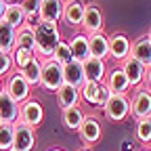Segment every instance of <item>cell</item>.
<instances>
[{
  "mask_svg": "<svg viewBox=\"0 0 151 151\" xmlns=\"http://www.w3.org/2000/svg\"><path fill=\"white\" fill-rule=\"evenodd\" d=\"M50 59H52V61H57L59 65H67V63H71V61H73V57H71V50H69V42L59 40V44L55 46Z\"/></svg>",
  "mask_w": 151,
  "mask_h": 151,
  "instance_id": "obj_30",
  "label": "cell"
},
{
  "mask_svg": "<svg viewBox=\"0 0 151 151\" xmlns=\"http://www.w3.org/2000/svg\"><path fill=\"white\" fill-rule=\"evenodd\" d=\"M130 57H134L139 63H143L145 67H151V42L147 34L145 36H139L130 46Z\"/></svg>",
  "mask_w": 151,
  "mask_h": 151,
  "instance_id": "obj_18",
  "label": "cell"
},
{
  "mask_svg": "<svg viewBox=\"0 0 151 151\" xmlns=\"http://www.w3.org/2000/svg\"><path fill=\"white\" fill-rule=\"evenodd\" d=\"M4 92V78H0V94Z\"/></svg>",
  "mask_w": 151,
  "mask_h": 151,
  "instance_id": "obj_37",
  "label": "cell"
},
{
  "mask_svg": "<svg viewBox=\"0 0 151 151\" xmlns=\"http://www.w3.org/2000/svg\"><path fill=\"white\" fill-rule=\"evenodd\" d=\"M15 42H17V29L11 27L6 21H0V50L13 52Z\"/></svg>",
  "mask_w": 151,
  "mask_h": 151,
  "instance_id": "obj_26",
  "label": "cell"
},
{
  "mask_svg": "<svg viewBox=\"0 0 151 151\" xmlns=\"http://www.w3.org/2000/svg\"><path fill=\"white\" fill-rule=\"evenodd\" d=\"M103 25H105V19H103L101 6L97 2H86V11H84V19H82L80 32L86 34V36H92V34L103 32Z\"/></svg>",
  "mask_w": 151,
  "mask_h": 151,
  "instance_id": "obj_7",
  "label": "cell"
},
{
  "mask_svg": "<svg viewBox=\"0 0 151 151\" xmlns=\"http://www.w3.org/2000/svg\"><path fill=\"white\" fill-rule=\"evenodd\" d=\"M11 59H13V69H23L29 61H34L36 59V55H34V50H29V48H21V46H15L13 48V52H11Z\"/></svg>",
  "mask_w": 151,
  "mask_h": 151,
  "instance_id": "obj_29",
  "label": "cell"
},
{
  "mask_svg": "<svg viewBox=\"0 0 151 151\" xmlns=\"http://www.w3.org/2000/svg\"><path fill=\"white\" fill-rule=\"evenodd\" d=\"M19 122H23L29 128H38L44 122V107L36 99H27L25 103L19 105Z\"/></svg>",
  "mask_w": 151,
  "mask_h": 151,
  "instance_id": "obj_8",
  "label": "cell"
},
{
  "mask_svg": "<svg viewBox=\"0 0 151 151\" xmlns=\"http://www.w3.org/2000/svg\"><path fill=\"white\" fill-rule=\"evenodd\" d=\"M63 82H65V84H69V86H76V88H82V84L86 82V78H84V69H82V63L71 61V63L63 65Z\"/></svg>",
  "mask_w": 151,
  "mask_h": 151,
  "instance_id": "obj_23",
  "label": "cell"
},
{
  "mask_svg": "<svg viewBox=\"0 0 151 151\" xmlns=\"http://www.w3.org/2000/svg\"><path fill=\"white\" fill-rule=\"evenodd\" d=\"M78 134H80V141L84 143V147H94L101 139H103V126L101 122L94 118V116H86L82 128L78 130Z\"/></svg>",
  "mask_w": 151,
  "mask_h": 151,
  "instance_id": "obj_11",
  "label": "cell"
},
{
  "mask_svg": "<svg viewBox=\"0 0 151 151\" xmlns=\"http://www.w3.org/2000/svg\"><path fill=\"white\" fill-rule=\"evenodd\" d=\"M11 71H13V59H11V52L0 50V78H6Z\"/></svg>",
  "mask_w": 151,
  "mask_h": 151,
  "instance_id": "obj_32",
  "label": "cell"
},
{
  "mask_svg": "<svg viewBox=\"0 0 151 151\" xmlns=\"http://www.w3.org/2000/svg\"><path fill=\"white\" fill-rule=\"evenodd\" d=\"M57 97V105H59L61 109H67V107H78L80 105V88L76 86H69V84H63L59 90L55 92Z\"/></svg>",
  "mask_w": 151,
  "mask_h": 151,
  "instance_id": "obj_19",
  "label": "cell"
},
{
  "mask_svg": "<svg viewBox=\"0 0 151 151\" xmlns=\"http://www.w3.org/2000/svg\"><path fill=\"white\" fill-rule=\"evenodd\" d=\"M134 143L141 147H151V118L134 122Z\"/></svg>",
  "mask_w": 151,
  "mask_h": 151,
  "instance_id": "obj_24",
  "label": "cell"
},
{
  "mask_svg": "<svg viewBox=\"0 0 151 151\" xmlns=\"http://www.w3.org/2000/svg\"><path fill=\"white\" fill-rule=\"evenodd\" d=\"M0 126H2V122H0Z\"/></svg>",
  "mask_w": 151,
  "mask_h": 151,
  "instance_id": "obj_42",
  "label": "cell"
},
{
  "mask_svg": "<svg viewBox=\"0 0 151 151\" xmlns=\"http://www.w3.org/2000/svg\"><path fill=\"white\" fill-rule=\"evenodd\" d=\"M82 69H84V78H86V82L105 84V78H107V61H105V59L88 57V59L82 61Z\"/></svg>",
  "mask_w": 151,
  "mask_h": 151,
  "instance_id": "obj_13",
  "label": "cell"
},
{
  "mask_svg": "<svg viewBox=\"0 0 151 151\" xmlns=\"http://www.w3.org/2000/svg\"><path fill=\"white\" fill-rule=\"evenodd\" d=\"M63 84V65H59L52 59H44L40 73V88L46 92H57Z\"/></svg>",
  "mask_w": 151,
  "mask_h": 151,
  "instance_id": "obj_2",
  "label": "cell"
},
{
  "mask_svg": "<svg viewBox=\"0 0 151 151\" xmlns=\"http://www.w3.org/2000/svg\"><path fill=\"white\" fill-rule=\"evenodd\" d=\"M36 149V128L25 126L23 122H15V141L13 151H34Z\"/></svg>",
  "mask_w": 151,
  "mask_h": 151,
  "instance_id": "obj_10",
  "label": "cell"
},
{
  "mask_svg": "<svg viewBox=\"0 0 151 151\" xmlns=\"http://www.w3.org/2000/svg\"><path fill=\"white\" fill-rule=\"evenodd\" d=\"M48 151H65V149H61V147H52V149H48Z\"/></svg>",
  "mask_w": 151,
  "mask_h": 151,
  "instance_id": "obj_38",
  "label": "cell"
},
{
  "mask_svg": "<svg viewBox=\"0 0 151 151\" xmlns=\"http://www.w3.org/2000/svg\"><path fill=\"white\" fill-rule=\"evenodd\" d=\"M145 88L151 90V67H147V73H145Z\"/></svg>",
  "mask_w": 151,
  "mask_h": 151,
  "instance_id": "obj_34",
  "label": "cell"
},
{
  "mask_svg": "<svg viewBox=\"0 0 151 151\" xmlns=\"http://www.w3.org/2000/svg\"><path fill=\"white\" fill-rule=\"evenodd\" d=\"M147 38H149V42H151V29H149V32H147Z\"/></svg>",
  "mask_w": 151,
  "mask_h": 151,
  "instance_id": "obj_39",
  "label": "cell"
},
{
  "mask_svg": "<svg viewBox=\"0 0 151 151\" xmlns=\"http://www.w3.org/2000/svg\"><path fill=\"white\" fill-rule=\"evenodd\" d=\"M61 40V32H59V23H46L42 21L36 27V46H34V55L40 61L50 59L55 46Z\"/></svg>",
  "mask_w": 151,
  "mask_h": 151,
  "instance_id": "obj_1",
  "label": "cell"
},
{
  "mask_svg": "<svg viewBox=\"0 0 151 151\" xmlns=\"http://www.w3.org/2000/svg\"><path fill=\"white\" fill-rule=\"evenodd\" d=\"M78 151H90V149H86V147H84V149H78Z\"/></svg>",
  "mask_w": 151,
  "mask_h": 151,
  "instance_id": "obj_41",
  "label": "cell"
},
{
  "mask_svg": "<svg viewBox=\"0 0 151 151\" xmlns=\"http://www.w3.org/2000/svg\"><path fill=\"white\" fill-rule=\"evenodd\" d=\"M63 9H65L63 0H42L40 19L46 23H59V21H63Z\"/></svg>",
  "mask_w": 151,
  "mask_h": 151,
  "instance_id": "obj_16",
  "label": "cell"
},
{
  "mask_svg": "<svg viewBox=\"0 0 151 151\" xmlns=\"http://www.w3.org/2000/svg\"><path fill=\"white\" fill-rule=\"evenodd\" d=\"M63 2H65V0H63Z\"/></svg>",
  "mask_w": 151,
  "mask_h": 151,
  "instance_id": "obj_43",
  "label": "cell"
},
{
  "mask_svg": "<svg viewBox=\"0 0 151 151\" xmlns=\"http://www.w3.org/2000/svg\"><path fill=\"white\" fill-rule=\"evenodd\" d=\"M130 46H132V42H130V38H128L124 32L111 34V36H109V59L116 61V63L120 65L124 59H128V57H130Z\"/></svg>",
  "mask_w": 151,
  "mask_h": 151,
  "instance_id": "obj_9",
  "label": "cell"
},
{
  "mask_svg": "<svg viewBox=\"0 0 151 151\" xmlns=\"http://www.w3.org/2000/svg\"><path fill=\"white\" fill-rule=\"evenodd\" d=\"M120 67L124 69V73H126V78H128L132 90L145 86V73H147V67H145L143 63H139L134 57H128V59H124V61L120 63Z\"/></svg>",
  "mask_w": 151,
  "mask_h": 151,
  "instance_id": "obj_12",
  "label": "cell"
},
{
  "mask_svg": "<svg viewBox=\"0 0 151 151\" xmlns=\"http://www.w3.org/2000/svg\"><path fill=\"white\" fill-rule=\"evenodd\" d=\"M130 116L137 120H145V118H151V90L141 86V88H134L130 97Z\"/></svg>",
  "mask_w": 151,
  "mask_h": 151,
  "instance_id": "obj_6",
  "label": "cell"
},
{
  "mask_svg": "<svg viewBox=\"0 0 151 151\" xmlns=\"http://www.w3.org/2000/svg\"><path fill=\"white\" fill-rule=\"evenodd\" d=\"M4 2H6V4H21L23 0H4Z\"/></svg>",
  "mask_w": 151,
  "mask_h": 151,
  "instance_id": "obj_36",
  "label": "cell"
},
{
  "mask_svg": "<svg viewBox=\"0 0 151 151\" xmlns=\"http://www.w3.org/2000/svg\"><path fill=\"white\" fill-rule=\"evenodd\" d=\"M84 120H86V113L82 111L80 105H78V107L61 109V122H63V126H65L67 130H71V132H78V130L82 128Z\"/></svg>",
  "mask_w": 151,
  "mask_h": 151,
  "instance_id": "obj_21",
  "label": "cell"
},
{
  "mask_svg": "<svg viewBox=\"0 0 151 151\" xmlns=\"http://www.w3.org/2000/svg\"><path fill=\"white\" fill-rule=\"evenodd\" d=\"M40 4H42V0H23L21 9L25 11V17L27 15H40Z\"/></svg>",
  "mask_w": 151,
  "mask_h": 151,
  "instance_id": "obj_33",
  "label": "cell"
},
{
  "mask_svg": "<svg viewBox=\"0 0 151 151\" xmlns=\"http://www.w3.org/2000/svg\"><path fill=\"white\" fill-rule=\"evenodd\" d=\"M88 46H90V57H97V59H109V36L99 32L88 36Z\"/></svg>",
  "mask_w": 151,
  "mask_h": 151,
  "instance_id": "obj_22",
  "label": "cell"
},
{
  "mask_svg": "<svg viewBox=\"0 0 151 151\" xmlns=\"http://www.w3.org/2000/svg\"><path fill=\"white\" fill-rule=\"evenodd\" d=\"M4 11H6V2L0 0V21H2V17H4Z\"/></svg>",
  "mask_w": 151,
  "mask_h": 151,
  "instance_id": "obj_35",
  "label": "cell"
},
{
  "mask_svg": "<svg viewBox=\"0 0 151 151\" xmlns=\"http://www.w3.org/2000/svg\"><path fill=\"white\" fill-rule=\"evenodd\" d=\"M141 151H151V147H143V149H141Z\"/></svg>",
  "mask_w": 151,
  "mask_h": 151,
  "instance_id": "obj_40",
  "label": "cell"
},
{
  "mask_svg": "<svg viewBox=\"0 0 151 151\" xmlns=\"http://www.w3.org/2000/svg\"><path fill=\"white\" fill-rule=\"evenodd\" d=\"M19 120V103L11 99L6 92L0 94V122L2 124H15Z\"/></svg>",
  "mask_w": 151,
  "mask_h": 151,
  "instance_id": "obj_20",
  "label": "cell"
},
{
  "mask_svg": "<svg viewBox=\"0 0 151 151\" xmlns=\"http://www.w3.org/2000/svg\"><path fill=\"white\" fill-rule=\"evenodd\" d=\"M86 2L84 0H65V9H63V21L71 27H80L82 19H84Z\"/></svg>",
  "mask_w": 151,
  "mask_h": 151,
  "instance_id": "obj_15",
  "label": "cell"
},
{
  "mask_svg": "<svg viewBox=\"0 0 151 151\" xmlns=\"http://www.w3.org/2000/svg\"><path fill=\"white\" fill-rule=\"evenodd\" d=\"M4 92L9 94L11 99H15L19 105L25 103L27 99H32L29 97V94H32V86L25 82V78L17 69H13L6 78H4Z\"/></svg>",
  "mask_w": 151,
  "mask_h": 151,
  "instance_id": "obj_4",
  "label": "cell"
},
{
  "mask_svg": "<svg viewBox=\"0 0 151 151\" xmlns=\"http://www.w3.org/2000/svg\"><path fill=\"white\" fill-rule=\"evenodd\" d=\"M15 46H21V48L34 50V46H36V27L23 23L21 27L17 29V42H15Z\"/></svg>",
  "mask_w": 151,
  "mask_h": 151,
  "instance_id": "obj_28",
  "label": "cell"
},
{
  "mask_svg": "<svg viewBox=\"0 0 151 151\" xmlns=\"http://www.w3.org/2000/svg\"><path fill=\"white\" fill-rule=\"evenodd\" d=\"M111 97V92L105 84H97V82H84L82 88H80V99L92 107H97V109H105L107 101Z\"/></svg>",
  "mask_w": 151,
  "mask_h": 151,
  "instance_id": "obj_5",
  "label": "cell"
},
{
  "mask_svg": "<svg viewBox=\"0 0 151 151\" xmlns=\"http://www.w3.org/2000/svg\"><path fill=\"white\" fill-rule=\"evenodd\" d=\"M103 116L111 124H120L126 118H130V97L128 94H111L103 109Z\"/></svg>",
  "mask_w": 151,
  "mask_h": 151,
  "instance_id": "obj_3",
  "label": "cell"
},
{
  "mask_svg": "<svg viewBox=\"0 0 151 151\" xmlns=\"http://www.w3.org/2000/svg\"><path fill=\"white\" fill-rule=\"evenodd\" d=\"M19 73L25 78V82L29 84V86H40V73H42V61L36 59L34 61H29L23 69H19Z\"/></svg>",
  "mask_w": 151,
  "mask_h": 151,
  "instance_id": "obj_25",
  "label": "cell"
},
{
  "mask_svg": "<svg viewBox=\"0 0 151 151\" xmlns=\"http://www.w3.org/2000/svg\"><path fill=\"white\" fill-rule=\"evenodd\" d=\"M105 86L109 88L111 94H128L132 88H130V82L126 78V73L120 65H116L113 69L107 71V78H105Z\"/></svg>",
  "mask_w": 151,
  "mask_h": 151,
  "instance_id": "obj_14",
  "label": "cell"
},
{
  "mask_svg": "<svg viewBox=\"0 0 151 151\" xmlns=\"http://www.w3.org/2000/svg\"><path fill=\"white\" fill-rule=\"evenodd\" d=\"M2 21H6L11 27L19 29V27L25 23V11L21 9V4H6V11H4Z\"/></svg>",
  "mask_w": 151,
  "mask_h": 151,
  "instance_id": "obj_27",
  "label": "cell"
},
{
  "mask_svg": "<svg viewBox=\"0 0 151 151\" xmlns=\"http://www.w3.org/2000/svg\"><path fill=\"white\" fill-rule=\"evenodd\" d=\"M15 141V124H2L0 126V151H13Z\"/></svg>",
  "mask_w": 151,
  "mask_h": 151,
  "instance_id": "obj_31",
  "label": "cell"
},
{
  "mask_svg": "<svg viewBox=\"0 0 151 151\" xmlns=\"http://www.w3.org/2000/svg\"><path fill=\"white\" fill-rule=\"evenodd\" d=\"M69 50H71L73 61H78V63H82L84 59H88V57H90L88 36L82 34V32H76V34L69 38Z\"/></svg>",
  "mask_w": 151,
  "mask_h": 151,
  "instance_id": "obj_17",
  "label": "cell"
}]
</instances>
